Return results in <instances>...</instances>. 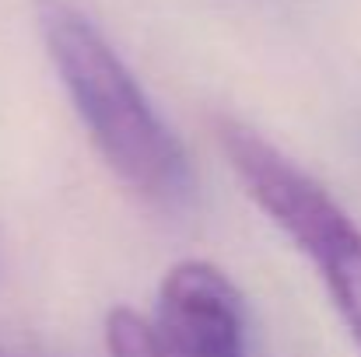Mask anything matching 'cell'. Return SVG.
I'll list each match as a JSON object with an SVG mask.
<instances>
[{"label":"cell","instance_id":"7a4b0ae2","mask_svg":"<svg viewBox=\"0 0 361 357\" xmlns=\"http://www.w3.org/2000/svg\"><path fill=\"white\" fill-rule=\"evenodd\" d=\"M214 137L245 196L316 266L330 301L361 351V228L295 158L232 116L214 119Z\"/></svg>","mask_w":361,"mask_h":357},{"label":"cell","instance_id":"3957f363","mask_svg":"<svg viewBox=\"0 0 361 357\" xmlns=\"http://www.w3.org/2000/svg\"><path fill=\"white\" fill-rule=\"evenodd\" d=\"M169 357H249L245 301L211 259H179L158 287L151 322Z\"/></svg>","mask_w":361,"mask_h":357},{"label":"cell","instance_id":"277c9868","mask_svg":"<svg viewBox=\"0 0 361 357\" xmlns=\"http://www.w3.org/2000/svg\"><path fill=\"white\" fill-rule=\"evenodd\" d=\"M106 351L109 357H169L151 322L126 305L106 312Z\"/></svg>","mask_w":361,"mask_h":357},{"label":"cell","instance_id":"6da1fadb","mask_svg":"<svg viewBox=\"0 0 361 357\" xmlns=\"http://www.w3.org/2000/svg\"><path fill=\"white\" fill-rule=\"evenodd\" d=\"M39 35L106 168L140 200L176 211L197 193L190 154L99 25L67 0H39Z\"/></svg>","mask_w":361,"mask_h":357}]
</instances>
